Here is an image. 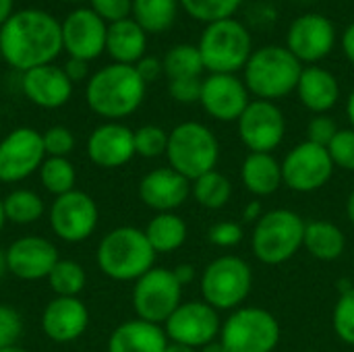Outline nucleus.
Masks as SVG:
<instances>
[{
    "label": "nucleus",
    "instance_id": "26",
    "mask_svg": "<svg viewBox=\"0 0 354 352\" xmlns=\"http://www.w3.org/2000/svg\"><path fill=\"white\" fill-rule=\"evenodd\" d=\"M145 48H147V33L133 17L108 25L106 52L112 56L114 62L135 66L145 56Z\"/></svg>",
    "mask_w": 354,
    "mask_h": 352
},
{
    "label": "nucleus",
    "instance_id": "45",
    "mask_svg": "<svg viewBox=\"0 0 354 352\" xmlns=\"http://www.w3.org/2000/svg\"><path fill=\"white\" fill-rule=\"evenodd\" d=\"M89 2H91V10L110 23L129 19L133 12V0H89Z\"/></svg>",
    "mask_w": 354,
    "mask_h": 352
},
{
    "label": "nucleus",
    "instance_id": "27",
    "mask_svg": "<svg viewBox=\"0 0 354 352\" xmlns=\"http://www.w3.org/2000/svg\"><path fill=\"white\" fill-rule=\"evenodd\" d=\"M241 178L245 189L255 197H270L282 185V162L272 154H249L241 168Z\"/></svg>",
    "mask_w": 354,
    "mask_h": 352
},
{
    "label": "nucleus",
    "instance_id": "60",
    "mask_svg": "<svg viewBox=\"0 0 354 352\" xmlns=\"http://www.w3.org/2000/svg\"><path fill=\"white\" fill-rule=\"evenodd\" d=\"M0 60H2V50H0Z\"/></svg>",
    "mask_w": 354,
    "mask_h": 352
},
{
    "label": "nucleus",
    "instance_id": "46",
    "mask_svg": "<svg viewBox=\"0 0 354 352\" xmlns=\"http://www.w3.org/2000/svg\"><path fill=\"white\" fill-rule=\"evenodd\" d=\"M135 68H137L139 77H141L145 83L156 81V79L164 73V64H162V60L156 58V56H143V58L135 64Z\"/></svg>",
    "mask_w": 354,
    "mask_h": 352
},
{
    "label": "nucleus",
    "instance_id": "51",
    "mask_svg": "<svg viewBox=\"0 0 354 352\" xmlns=\"http://www.w3.org/2000/svg\"><path fill=\"white\" fill-rule=\"evenodd\" d=\"M12 6H15V0H0V27H2V25L10 19V15L15 12Z\"/></svg>",
    "mask_w": 354,
    "mask_h": 352
},
{
    "label": "nucleus",
    "instance_id": "49",
    "mask_svg": "<svg viewBox=\"0 0 354 352\" xmlns=\"http://www.w3.org/2000/svg\"><path fill=\"white\" fill-rule=\"evenodd\" d=\"M263 216V207H261V201H257V199H253V201H249L247 205H245V212H243V218H245V222H259V218Z\"/></svg>",
    "mask_w": 354,
    "mask_h": 352
},
{
    "label": "nucleus",
    "instance_id": "57",
    "mask_svg": "<svg viewBox=\"0 0 354 352\" xmlns=\"http://www.w3.org/2000/svg\"><path fill=\"white\" fill-rule=\"evenodd\" d=\"M4 222H6V216H4V207H2V199H0V232L4 228Z\"/></svg>",
    "mask_w": 354,
    "mask_h": 352
},
{
    "label": "nucleus",
    "instance_id": "12",
    "mask_svg": "<svg viewBox=\"0 0 354 352\" xmlns=\"http://www.w3.org/2000/svg\"><path fill=\"white\" fill-rule=\"evenodd\" d=\"M164 332L170 342L185 344L199 351L205 344L220 338L222 332L220 311H216L205 301L180 303V307L164 324Z\"/></svg>",
    "mask_w": 354,
    "mask_h": 352
},
{
    "label": "nucleus",
    "instance_id": "44",
    "mask_svg": "<svg viewBox=\"0 0 354 352\" xmlns=\"http://www.w3.org/2000/svg\"><path fill=\"white\" fill-rule=\"evenodd\" d=\"M201 77H189V79H174L168 81V93L178 104H195L201 100Z\"/></svg>",
    "mask_w": 354,
    "mask_h": 352
},
{
    "label": "nucleus",
    "instance_id": "19",
    "mask_svg": "<svg viewBox=\"0 0 354 352\" xmlns=\"http://www.w3.org/2000/svg\"><path fill=\"white\" fill-rule=\"evenodd\" d=\"M58 259V249L44 237H21L6 249V270L19 280L48 278Z\"/></svg>",
    "mask_w": 354,
    "mask_h": 352
},
{
    "label": "nucleus",
    "instance_id": "42",
    "mask_svg": "<svg viewBox=\"0 0 354 352\" xmlns=\"http://www.w3.org/2000/svg\"><path fill=\"white\" fill-rule=\"evenodd\" d=\"M207 239L214 247L220 249H230L236 247L243 239H245V230L239 222H216L209 230H207Z\"/></svg>",
    "mask_w": 354,
    "mask_h": 352
},
{
    "label": "nucleus",
    "instance_id": "23",
    "mask_svg": "<svg viewBox=\"0 0 354 352\" xmlns=\"http://www.w3.org/2000/svg\"><path fill=\"white\" fill-rule=\"evenodd\" d=\"M21 89L29 102L48 110L64 106L73 95L71 79L66 77L64 68L56 64H44L25 71L21 77Z\"/></svg>",
    "mask_w": 354,
    "mask_h": 352
},
{
    "label": "nucleus",
    "instance_id": "43",
    "mask_svg": "<svg viewBox=\"0 0 354 352\" xmlns=\"http://www.w3.org/2000/svg\"><path fill=\"white\" fill-rule=\"evenodd\" d=\"M338 124L334 122L332 116L328 114H315L307 127V141L315 143V145H322V147H328L332 143V139L336 137L338 133Z\"/></svg>",
    "mask_w": 354,
    "mask_h": 352
},
{
    "label": "nucleus",
    "instance_id": "24",
    "mask_svg": "<svg viewBox=\"0 0 354 352\" xmlns=\"http://www.w3.org/2000/svg\"><path fill=\"white\" fill-rule=\"evenodd\" d=\"M297 95L301 104L313 114H326L340 100V83L328 68L311 64L305 66L301 73Z\"/></svg>",
    "mask_w": 354,
    "mask_h": 352
},
{
    "label": "nucleus",
    "instance_id": "18",
    "mask_svg": "<svg viewBox=\"0 0 354 352\" xmlns=\"http://www.w3.org/2000/svg\"><path fill=\"white\" fill-rule=\"evenodd\" d=\"M203 110L220 122H236L249 106V89L236 75H209L201 85Z\"/></svg>",
    "mask_w": 354,
    "mask_h": 352
},
{
    "label": "nucleus",
    "instance_id": "5",
    "mask_svg": "<svg viewBox=\"0 0 354 352\" xmlns=\"http://www.w3.org/2000/svg\"><path fill=\"white\" fill-rule=\"evenodd\" d=\"M197 48L209 75H236L253 54L251 33L234 17L205 25Z\"/></svg>",
    "mask_w": 354,
    "mask_h": 352
},
{
    "label": "nucleus",
    "instance_id": "37",
    "mask_svg": "<svg viewBox=\"0 0 354 352\" xmlns=\"http://www.w3.org/2000/svg\"><path fill=\"white\" fill-rule=\"evenodd\" d=\"M332 326L336 336L344 342L354 346V286L340 293L334 313H332Z\"/></svg>",
    "mask_w": 354,
    "mask_h": 352
},
{
    "label": "nucleus",
    "instance_id": "8",
    "mask_svg": "<svg viewBox=\"0 0 354 352\" xmlns=\"http://www.w3.org/2000/svg\"><path fill=\"white\" fill-rule=\"evenodd\" d=\"M199 288L203 301L216 311H234L253 290V270L239 255H220L205 266Z\"/></svg>",
    "mask_w": 354,
    "mask_h": 352
},
{
    "label": "nucleus",
    "instance_id": "59",
    "mask_svg": "<svg viewBox=\"0 0 354 352\" xmlns=\"http://www.w3.org/2000/svg\"><path fill=\"white\" fill-rule=\"evenodd\" d=\"M64 2H83V0H64Z\"/></svg>",
    "mask_w": 354,
    "mask_h": 352
},
{
    "label": "nucleus",
    "instance_id": "38",
    "mask_svg": "<svg viewBox=\"0 0 354 352\" xmlns=\"http://www.w3.org/2000/svg\"><path fill=\"white\" fill-rule=\"evenodd\" d=\"M168 149V133L162 127L145 124L135 131V156L153 160L166 156Z\"/></svg>",
    "mask_w": 354,
    "mask_h": 352
},
{
    "label": "nucleus",
    "instance_id": "16",
    "mask_svg": "<svg viewBox=\"0 0 354 352\" xmlns=\"http://www.w3.org/2000/svg\"><path fill=\"white\" fill-rule=\"evenodd\" d=\"M336 46L334 23L317 12L297 17L286 33V48L301 64H315L324 60Z\"/></svg>",
    "mask_w": 354,
    "mask_h": 352
},
{
    "label": "nucleus",
    "instance_id": "7",
    "mask_svg": "<svg viewBox=\"0 0 354 352\" xmlns=\"http://www.w3.org/2000/svg\"><path fill=\"white\" fill-rule=\"evenodd\" d=\"M307 222L292 210H272L266 212L259 222H255L251 234L253 255L266 266H282L292 259L305 241Z\"/></svg>",
    "mask_w": 354,
    "mask_h": 352
},
{
    "label": "nucleus",
    "instance_id": "34",
    "mask_svg": "<svg viewBox=\"0 0 354 352\" xmlns=\"http://www.w3.org/2000/svg\"><path fill=\"white\" fill-rule=\"evenodd\" d=\"M39 180L48 193L60 197L75 191L77 172L68 158H46L39 166Z\"/></svg>",
    "mask_w": 354,
    "mask_h": 352
},
{
    "label": "nucleus",
    "instance_id": "13",
    "mask_svg": "<svg viewBox=\"0 0 354 352\" xmlns=\"http://www.w3.org/2000/svg\"><path fill=\"white\" fill-rule=\"evenodd\" d=\"M236 122L239 137L249 154H272L286 135V118L282 110L268 100L249 102Z\"/></svg>",
    "mask_w": 354,
    "mask_h": 352
},
{
    "label": "nucleus",
    "instance_id": "47",
    "mask_svg": "<svg viewBox=\"0 0 354 352\" xmlns=\"http://www.w3.org/2000/svg\"><path fill=\"white\" fill-rule=\"evenodd\" d=\"M66 77L71 79V83H77V81H83L87 75H89V62L85 60H79V58H68L66 64L62 66Z\"/></svg>",
    "mask_w": 354,
    "mask_h": 352
},
{
    "label": "nucleus",
    "instance_id": "4",
    "mask_svg": "<svg viewBox=\"0 0 354 352\" xmlns=\"http://www.w3.org/2000/svg\"><path fill=\"white\" fill-rule=\"evenodd\" d=\"M303 64L286 46H263L245 64V85L257 100H280L297 91Z\"/></svg>",
    "mask_w": 354,
    "mask_h": 352
},
{
    "label": "nucleus",
    "instance_id": "39",
    "mask_svg": "<svg viewBox=\"0 0 354 352\" xmlns=\"http://www.w3.org/2000/svg\"><path fill=\"white\" fill-rule=\"evenodd\" d=\"M334 166L354 172V129H340L328 145Z\"/></svg>",
    "mask_w": 354,
    "mask_h": 352
},
{
    "label": "nucleus",
    "instance_id": "28",
    "mask_svg": "<svg viewBox=\"0 0 354 352\" xmlns=\"http://www.w3.org/2000/svg\"><path fill=\"white\" fill-rule=\"evenodd\" d=\"M305 251L319 261H334L342 257L346 249L344 232L328 220H313L305 226Z\"/></svg>",
    "mask_w": 354,
    "mask_h": 352
},
{
    "label": "nucleus",
    "instance_id": "55",
    "mask_svg": "<svg viewBox=\"0 0 354 352\" xmlns=\"http://www.w3.org/2000/svg\"><path fill=\"white\" fill-rule=\"evenodd\" d=\"M346 218H348V222L354 226V191L348 195V199H346Z\"/></svg>",
    "mask_w": 354,
    "mask_h": 352
},
{
    "label": "nucleus",
    "instance_id": "40",
    "mask_svg": "<svg viewBox=\"0 0 354 352\" xmlns=\"http://www.w3.org/2000/svg\"><path fill=\"white\" fill-rule=\"evenodd\" d=\"M46 158H66L75 149V135L66 127H50L41 133Z\"/></svg>",
    "mask_w": 354,
    "mask_h": 352
},
{
    "label": "nucleus",
    "instance_id": "52",
    "mask_svg": "<svg viewBox=\"0 0 354 352\" xmlns=\"http://www.w3.org/2000/svg\"><path fill=\"white\" fill-rule=\"evenodd\" d=\"M346 116H348L351 129H354V89L348 93V100H346Z\"/></svg>",
    "mask_w": 354,
    "mask_h": 352
},
{
    "label": "nucleus",
    "instance_id": "58",
    "mask_svg": "<svg viewBox=\"0 0 354 352\" xmlns=\"http://www.w3.org/2000/svg\"><path fill=\"white\" fill-rule=\"evenodd\" d=\"M0 352H27V351H23L21 346H8V349H2Z\"/></svg>",
    "mask_w": 354,
    "mask_h": 352
},
{
    "label": "nucleus",
    "instance_id": "56",
    "mask_svg": "<svg viewBox=\"0 0 354 352\" xmlns=\"http://www.w3.org/2000/svg\"><path fill=\"white\" fill-rule=\"evenodd\" d=\"M8 270H6V251L0 249V276H4Z\"/></svg>",
    "mask_w": 354,
    "mask_h": 352
},
{
    "label": "nucleus",
    "instance_id": "54",
    "mask_svg": "<svg viewBox=\"0 0 354 352\" xmlns=\"http://www.w3.org/2000/svg\"><path fill=\"white\" fill-rule=\"evenodd\" d=\"M164 352H197V351H195V349H191V346H185V344L168 342V346H166V351Z\"/></svg>",
    "mask_w": 354,
    "mask_h": 352
},
{
    "label": "nucleus",
    "instance_id": "9",
    "mask_svg": "<svg viewBox=\"0 0 354 352\" xmlns=\"http://www.w3.org/2000/svg\"><path fill=\"white\" fill-rule=\"evenodd\" d=\"M280 334V324L272 311L239 307L222 324L220 342L228 352H274Z\"/></svg>",
    "mask_w": 354,
    "mask_h": 352
},
{
    "label": "nucleus",
    "instance_id": "11",
    "mask_svg": "<svg viewBox=\"0 0 354 352\" xmlns=\"http://www.w3.org/2000/svg\"><path fill=\"white\" fill-rule=\"evenodd\" d=\"M334 168L328 147L303 141L282 160V178L295 193H315L330 183Z\"/></svg>",
    "mask_w": 354,
    "mask_h": 352
},
{
    "label": "nucleus",
    "instance_id": "53",
    "mask_svg": "<svg viewBox=\"0 0 354 352\" xmlns=\"http://www.w3.org/2000/svg\"><path fill=\"white\" fill-rule=\"evenodd\" d=\"M197 352H228L224 349V344L220 342V340H214V342H209V344H205L203 349H199Z\"/></svg>",
    "mask_w": 354,
    "mask_h": 352
},
{
    "label": "nucleus",
    "instance_id": "20",
    "mask_svg": "<svg viewBox=\"0 0 354 352\" xmlns=\"http://www.w3.org/2000/svg\"><path fill=\"white\" fill-rule=\"evenodd\" d=\"M87 156L100 168H120L135 158V131L120 122H104L87 139Z\"/></svg>",
    "mask_w": 354,
    "mask_h": 352
},
{
    "label": "nucleus",
    "instance_id": "15",
    "mask_svg": "<svg viewBox=\"0 0 354 352\" xmlns=\"http://www.w3.org/2000/svg\"><path fill=\"white\" fill-rule=\"evenodd\" d=\"M46 160L41 133L29 127L10 131L0 141V183H19L31 176Z\"/></svg>",
    "mask_w": 354,
    "mask_h": 352
},
{
    "label": "nucleus",
    "instance_id": "36",
    "mask_svg": "<svg viewBox=\"0 0 354 352\" xmlns=\"http://www.w3.org/2000/svg\"><path fill=\"white\" fill-rule=\"evenodd\" d=\"M178 2L189 17L205 25L232 19L239 6L243 4V0H178Z\"/></svg>",
    "mask_w": 354,
    "mask_h": 352
},
{
    "label": "nucleus",
    "instance_id": "6",
    "mask_svg": "<svg viewBox=\"0 0 354 352\" xmlns=\"http://www.w3.org/2000/svg\"><path fill=\"white\" fill-rule=\"evenodd\" d=\"M166 158L172 170L191 183L212 170L220 160V143L212 129L201 122H180L168 133Z\"/></svg>",
    "mask_w": 354,
    "mask_h": 352
},
{
    "label": "nucleus",
    "instance_id": "35",
    "mask_svg": "<svg viewBox=\"0 0 354 352\" xmlns=\"http://www.w3.org/2000/svg\"><path fill=\"white\" fill-rule=\"evenodd\" d=\"M85 270L73 259H58L48 276V284L56 297H79V293L85 288Z\"/></svg>",
    "mask_w": 354,
    "mask_h": 352
},
{
    "label": "nucleus",
    "instance_id": "48",
    "mask_svg": "<svg viewBox=\"0 0 354 352\" xmlns=\"http://www.w3.org/2000/svg\"><path fill=\"white\" fill-rule=\"evenodd\" d=\"M174 276H176V280H178V284L185 288L187 284H191L195 278H197V272H195V266H191V263H180V266H176L174 270Z\"/></svg>",
    "mask_w": 354,
    "mask_h": 352
},
{
    "label": "nucleus",
    "instance_id": "2",
    "mask_svg": "<svg viewBox=\"0 0 354 352\" xmlns=\"http://www.w3.org/2000/svg\"><path fill=\"white\" fill-rule=\"evenodd\" d=\"M147 83L131 64L112 62L89 77L85 87L87 106L104 118L116 120L131 116L145 98Z\"/></svg>",
    "mask_w": 354,
    "mask_h": 352
},
{
    "label": "nucleus",
    "instance_id": "21",
    "mask_svg": "<svg viewBox=\"0 0 354 352\" xmlns=\"http://www.w3.org/2000/svg\"><path fill=\"white\" fill-rule=\"evenodd\" d=\"M89 326V311L79 297H56L41 313L44 334L58 344L75 342Z\"/></svg>",
    "mask_w": 354,
    "mask_h": 352
},
{
    "label": "nucleus",
    "instance_id": "17",
    "mask_svg": "<svg viewBox=\"0 0 354 352\" xmlns=\"http://www.w3.org/2000/svg\"><path fill=\"white\" fill-rule=\"evenodd\" d=\"M106 33L108 25L102 17L91 8H77L62 23V50L71 58L89 62L106 50Z\"/></svg>",
    "mask_w": 354,
    "mask_h": 352
},
{
    "label": "nucleus",
    "instance_id": "33",
    "mask_svg": "<svg viewBox=\"0 0 354 352\" xmlns=\"http://www.w3.org/2000/svg\"><path fill=\"white\" fill-rule=\"evenodd\" d=\"M162 64H164V75L168 77V81L201 77V73L205 71L199 48L189 46V44H178L170 48L166 56L162 58Z\"/></svg>",
    "mask_w": 354,
    "mask_h": 352
},
{
    "label": "nucleus",
    "instance_id": "25",
    "mask_svg": "<svg viewBox=\"0 0 354 352\" xmlns=\"http://www.w3.org/2000/svg\"><path fill=\"white\" fill-rule=\"evenodd\" d=\"M168 342L162 326L137 317L120 324L110 334L108 352H164Z\"/></svg>",
    "mask_w": 354,
    "mask_h": 352
},
{
    "label": "nucleus",
    "instance_id": "41",
    "mask_svg": "<svg viewBox=\"0 0 354 352\" xmlns=\"http://www.w3.org/2000/svg\"><path fill=\"white\" fill-rule=\"evenodd\" d=\"M23 334V319L19 311L8 305H0V351L17 346V340Z\"/></svg>",
    "mask_w": 354,
    "mask_h": 352
},
{
    "label": "nucleus",
    "instance_id": "31",
    "mask_svg": "<svg viewBox=\"0 0 354 352\" xmlns=\"http://www.w3.org/2000/svg\"><path fill=\"white\" fill-rule=\"evenodd\" d=\"M191 195L205 210H222L232 197V183L226 174L212 170L191 183Z\"/></svg>",
    "mask_w": 354,
    "mask_h": 352
},
{
    "label": "nucleus",
    "instance_id": "29",
    "mask_svg": "<svg viewBox=\"0 0 354 352\" xmlns=\"http://www.w3.org/2000/svg\"><path fill=\"white\" fill-rule=\"evenodd\" d=\"M145 237L156 253H174L185 245L189 237V228L180 216H176L174 212H166V214H156L149 220L145 228Z\"/></svg>",
    "mask_w": 354,
    "mask_h": 352
},
{
    "label": "nucleus",
    "instance_id": "14",
    "mask_svg": "<svg viewBox=\"0 0 354 352\" xmlns=\"http://www.w3.org/2000/svg\"><path fill=\"white\" fill-rule=\"evenodd\" d=\"M100 212L91 195L83 191H71L54 199L50 207V226L64 243L87 241L97 228Z\"/></svg>",
    "mask_w": 354,
    "mask_h": 352
},
{
    "label": "nucleus",
    "instance_id": "1",
    "mask_svg": "<svg viewBox=\"0 0 354 352\" xmlns=\"http://www.w3.org/2000/svg\"><path fill=\"white\" fill-rule=\"evenodd\" d=\"M2 60L25 73L52 64L62 52V23L41 8L15 10L0 27Z\"/></svg>",
    "mask_w": 354,
    "mask_h": 352
},
{
    "label": "nucleus",
    "instance_id": "30",
    "mask_svg": "<svg viewBox=\"0 0 354 352\" xmlns=\"http://www.w3.org/2000/svg\"><path fill=\"white\" fill-rule=\"evenodd\" d=\"M178 4V0H133L131 15L145 33H162L176 21Z\"/></svg>",
    "mask_w": 354,
    "mask_h": 352
},
{
    "label": "nucleus",
    "instance_id": "32",
    "mask_svg": "<svg viewBox=\"0 0 354 352\" xmlns=\"http://www.w3.org/2000/svg\"><path fill=\"white\" fill-rule=\"evenodd\" d=\"M2 207H4V216L8 222H15V224H33L37 222L44 212H46V205H44V199L29 191V189H15L10 191L4 199H2Z\"/></svg>",
    "mask_w": 354,
    "mask_h": 352
},
{
    "label": "nucleus",
    "instance_id": "3",
    "mask_svg": "<svg viewBox=\"0 0 354 352\" xmlns=\"http://www.w3.org/2000/svg\"><path fill=\"white\" fill-rule=\"evenodd\" d=\"M156 251L151 249L145 230L135 226H120L110 230L97 245V268L112 280L137 282L156 263Z\"/></svg>",
    "mask_w": 354,
    "mask_h": 352
},
{
    "label": "nucleus",
    "instance_id": "10",
    "mask_svg": "<svg viewBox=\"0 0 354 352\" xmlns=\"http://www.w3.org/2000/svg\"><path fill=\"white\" fill-rule=\"evenodd\" d=\"M183 303V286L172 270L151 268L133 286V309L139 319L149 324H166Z\"/></svg>",
    "mask_w": 354,
    "mask_h": 352
},
{
    "label": "nucleus",
    "instance_id": "50",
    "mask_svg": "<svg viewBox=\"0 0 354 352\" xmlns=\"http://www.w3.org/2000/svg\"><path fill=\"white\" fill-rule=\"evenodd\" d=\"M342 50H344L346 58L354 64V23H351L342 33Z\"/></svg>",
    "mask_w": 354,
    "mask_h": 352
},
{
    "label": "nucleus",
    "instance_id": "22",
    "mask_svg": "<svg viewBox=\"0 0 354 352\" xmlns=\"http://www.w3.org/2000/svg\"><path fill=\"white\" fill-rule=\"evenodd\" d=\"M191 195V180L176 170L156 168L139 183V199L153 212L166 214L178 210Z\"/></svg>",
    "mask_w": 354,
    "mask_h": 352
}]
</instances>
